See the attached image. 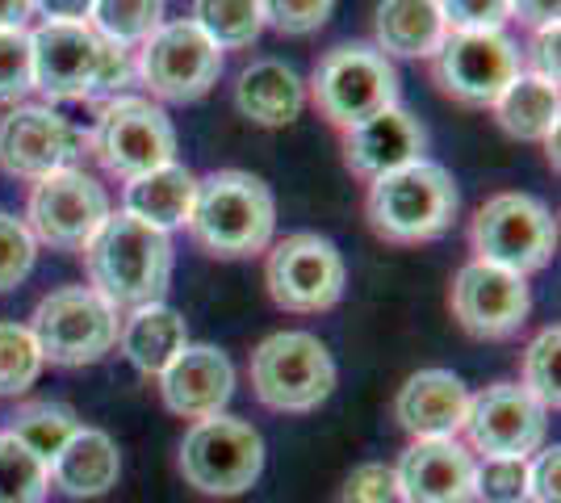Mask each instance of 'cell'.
Segmentation results:
<instances>
[{
	"label": "cell",
	"instance_id": "1",
	"mask_svg": "<svg viewBox=\"0 0 561 503\" xmlns=\"http://www.w3.org/2000/svg\"><path fill=\"white\" fill-rule=\"evenodd\" d=\"M89 268V286L114 307V311H135L147 302H164L168 282H172V236L147 227L142 218L117 215L105 218L89 248L80 252Z\"/></svg>",
	"mask_w": 561,
	"mask_h": 503
},
{
	"label": "cell",
	"instance_id": "2",
	"mask_svg": "<svg viewBox=\"0 0 561 503\" xmlns=\"http://www.w3.org/2000/svg\"><path fill=\"white\" fill-rule=\"evenodd\" d=\"M34 93L47 101L122 96L135 84V50L105 43L89 22H43L30 30Z\"/></svg>",
	"mask_w": 561,
	"mask_h": 503
},
{
	"label": "cell",
	"instance_id": "3",
	"mask_svg": "<svg viewBox=\"0 0 561 503\" xmlns=\"http://www.w3.org/2000/svg\"><path fill=\"white\" fill-rule=\"evenodd\" d=\"M185 227L197 248L218 261L260 256L277 231V197L256 172L218 168L210 176H197V197Z\"/></svg>",
	"mask_w": 561,
	"mask_h": 503
},
{
	"label": "cell",
	"instance_id": "4",
	"mask_svg": "<svg viewBox=\"0 0 561 503\" xmlns=\"http://www.w3.org/2000/svg\"><path fill=\"white\" fill-rule=\"evenodd\" d=\"M461 193L445 164L436 160H415L369 181L365 193V218L377 240L386 243H432L440 240L457 222Z\"/></svg>",
	"mask_w": 561,
	"mask_h": 503
},
{
	"label": "cell",
	"instance_id": "5",
	"mask_svg": "<svg viewBox=\"0 0 561 503\" xmlns=\"http://www.w3.org/2000/svg\"><path fill=\"white\" fill-rule=\"evenodd\" d=\"M473 261L499 264L507 273H540L558 256V215L533 193H491L469 222Z\"/></svg>",
	"mask_w": 561,
	"mask_h": 503
},
{
	"label": "cell",
	"instance_id": "6",
	"mask_svg": "<svg viewBox=\"0 0 561 503\" xmlns=\"http://www.w3.org/2000/svg\"><path fill=\"white\" fill-rule=\"evenodd\" d=\"M310 101L340 135L398 105V68L374 43H340L310 72Z\"/></svg>",
	"mask_w": 561,
	"mask_h": 503
},
{
	"label": "cell",
	"instance_id": "7",
	"mask_svg": "<svg viewBox=\"0 0 561 503\" xmlns=\"http://www.w3.org/2000/svg\"><path fill=\"white\" fill-rule=\"evenodd\" d=\"M252 390L268 411L302 415L328 403L335 361L314 332H273L252 353Z\"/></svg>",
	"mask_w": 561,
	"mask_h": 503
},
{
	"label": "cell",
	"instance_id": "8",
	"mask_svg": "<svg viewBox=\"0 0 561 503\" xmlns=\"http://www.w3.org/2000/svg\"><path fill=\"white\" fill-rule=\"evenodd\" d=\"M89 151L110 176L135 181L142 172L176 160V126L151 96H110L89 135Z\"/></svg>",
	"mask_w": 561,
	"mask_h": 503
},
{
	"label": "cell",
	"instance_id": "9",
	"mask_svg": "<svg viewBox=\"0 0 561 503\" xmlns=\"http://www.w3.org/2000/svg\"><path fill=\"white\" fill-rule=\"evenodd\" d=\"M117 328H122L117 311L93 286L50 289L30 315V332L43 348V361L64 369L96 365L105 353H114Z\"/></svg>",
	"mask_w": 561,
	"mask_h": 503
},
{
	"label": "cell",
	"instance_id": "10",
	"mask_svg": "<svg viewBox=\"0 0 561 503\" xmlns=\"http://www.w3.org/2000/svg\"><path fill=\"white\" fill-rule=\"evenodd\" d=\"M260 470H264V436L248 420L210 415L197 420L181 441V475L202 495L234 500L256 487Z\"/></svg>",
	"mask_w": 561,
	"mask_h": 503
},
{
	"label": "cell",
	"instance_id": "11",
	"mask_svg": "<svg viewBox=\"0 0 561 503\" xmlns=\"http://www.w3.org/2000/svg\"><path fill=\"white\" fill-rule=\"evenodd\" d=\"M264 286L280 311L319 315L340 307L348 289V264L340 248L319 231H294L285 240L268 243Z\"/></svg>",
	"mask_w": 561,
	"mask_h": 503
},
{
	"label": "cell",
	"instance_id": "12",
	"mask_svg": "<svg viewBox=\"0 0 561 503\" xmlns=\"http://www.w3.org/2000/svg\"><path fill=\"white\" fill-rule=\"evenodd\" d=\"M218 76H222V50L188 18L164 22L135 50V80L168 105L202 101L218 84Z\"/></svg>",
	"mask_w": 561,
	"mask_h": 503
},
{
	"label": "cell",
	"instance_id": "13",
	"mask_svg": "<svg viewBox=\"0 0 561 503\" xmlns=\"http://www.w3.org/2000/svg\"><path fill=\"white\" fill-rule=\"evenodd\" d=\"M519 72V47L507 30H448L432 55V80L440 93L469 110H491Z\"/></svg>",
	"mask_w": 561,
	"mask_h": 503
},
{
	"label": "cell",
	"instance_id": "14",
	"mask_svg": "<svg viewBox=\"0 0 561 503\" xmlns=\"http://www.w3.org/2000/svg\"><path fill=\"white\" fill-rule=\"evenodd\" d=\"M110 215H114V202L93 172L64 168L34 181L22 222L38 243H50L59 252H84Z\"/></svg>",
	"mask_w": 561,
	"mask_h": 503
},
{
	"label": "cell",
	"instance_id": "15",
	"mask_svg": "<svg viewBox=\"0 0 561 503\" xmlns=\"http://www.w3.org/2000/svg\"><path fill=\"white\" fill-rule=\"evenodd\" d=\"M89 156V135L50 105H13L0 118V168L22 181H43L50 172L80 168Z\"/></svg>",
	"mask_w": 561,
	"mask_h": 503
},
{
	"label": "cell",
	"instance_id": "16",
	"mask_svg": "<svg viewBox=\"0 0 561 503\" xmlns=\"http://www.w3.org/2000/svg\"><path fill=\"white\" fill-rule=\"evenodd\" d=\"M461 432L469 449L482 457H519L537 454L549 432V411L519 382H494L478 395H469V411Z\"/></svg>",
	"mask_w": 561,
	"mask_h": 503
},
{
	"label": "cell",
	"instance_id": "17",
	"mask_svg": "<svg viewBox=\"0 0 561 503\" xmlns=\"http://www.w3.org/2000/svg\"><path fill=\"white\" fill-rule=\"evenodd\" d=\"M448 307L473 340H512L533 315V289H528V277L519 273L469 261L453 277Z\"/></svg>",
	"mask_w": 561,
	"mask_h": 503
},
{
	"label": "cell",
	"instance_id": "18",
	"mask_svg": "<svg viewBox=\"0 0 561 503\" xmlns=\"http://www.w3.org/2000/svg\"><path fill=\"white\" fill-rule=\"evenodd\" d=\"M234 395V365L214 344H185L160 374V399L181 420H210Z\"/></svg>",
	"mask_w": 561,
	"mask_h": 503
},
{
	"label": "cell",
	"instance_id": "19",
	"mask_svg": "<svg viewBox=\"0 0 561 503\" xmlns=\"http://www.w3.org/2000/svg\"><path fill=\"white\" fill-rule=\"evenodd\" d=\"M407 503H473L478 461L457 436L448 441H411L394 466Z\"/></svg>",
	"mask_w": 561,
	"mask_h": 503
},
{
	"label": "cell",
	"instance_id": "20",
	"mask_svg": "<svg viewBox=\"0 0 561 503\" xmlns=\"http://www.w3.org/2000/svg\"><path fill=\"white\" fill-rule=\"evenodd\" d=\"M423 147H427V130L420 126V118L402 105H390L344 130V164L352 176L377 181L386 172L423 160Z\"/></svg>",
	"mask_w": 561,
	"mask_h": 503
},
{
	"label": "cell",
	"instance_id": "21",
	"mask_svg": "<svg viewBox=\"0 0 561 503\" xmlns=\"http://www.w3.org/2000/svg\"><path fill=\"white\" fill-rule=\"evenodd\" d=\"M469 390L453 369H420L398 386L394 420L415 441H448L466 424Z\"/></svg>",
	"mask_w": 561,
	"mask_h": 503
},
{
	"label": "cell",
	"instance_id": "22",
	"mask_svg": "<svg viewBox=\"0 0 561 503\" xmlns=\"http://www.w3.org/2000/svg\"><path fill=\"white\" fill-rule=\"evenodd\" d=\"M234 110L256 126H289L306 110V80L285 59H256L234 80Z\"/></svg>",
	"mask_w": 561,
	"mask_h": 503
},
{
	"label": "cell",
	"instance_id": "23",
	"mask_svg": "<svg viewBox=\"0 0 561 503\" xmlns=\"http://www.w3.org/2000/svg\"><path fill=\"white\" fill-rule=\"evenodd\" d=\"M445 38L440 0H381L374 9V47L386 59H432Z\"/></svg>",
	"mask_w": 561,
	"mask_h": 503
},
{
	"label": "cell",
	"instance_id": "24",
	"mask_svg": "<svg viewBox=\"0 0 561 503\" xmlns=\"http://www.w3.org/2000/svg\"><path fill=\"white\" fill-rule=\"evenodd\" d=\"M185 344H188L185 315L176 311V307H168V302L135 307V311L122 319V328H117L122 357L130 361L139 374H147V378H160Z\"/></svg>",
	"mask_w": 561,
	"mask_h": 503
},
{
	"label": "cell",
	"instance_id": "25",
	"mask_svg": "<svg viewBox=\"0 0 561 503\" xmlns=\"http://www.w3.org/2000/svg\"><path fill=\"white\" fill-rule=\"evenodd\" d=\"M47 470H50V482L64 495H71V500H96L110 487H117L122 457H117V445L110 432L80 424V432L59 449V457L50 461Z\"/></svg>",
	"mask_w": 561,
	"mask_h": 503
},
{
	"label": "cell",
	"instance_id": "26",
	"mask_svg": "<svg viewBox=\"0 0 561 503\" xmlns=\"http://www.w3.org/2000/svg\"><path fill=\"white\" fill-rule=\"evenodd\" d=\"M193 197H197V176H193L185 164L172 160V164L151 168V172L135 176V181H126V190H122V210L142 218V222L156 227V231H176V227L188 222Z\"/></svg>",
	"mask_w": 561,
	"mask_h": 503
},
{
	"label": "cell",
	"instance_id": "27",
	"mask_svg": "<svg viewBox=\"0 0 561 503\" xmlns=\"http://www.w3.org/2000/svg\"><path fill=\"white\" fill-rule=\"evenodd\" d=\"M491 110L503 135H512L519 144H545L561 122L558 84L519 72L512 84L499 93V101H494Z\"/></svg>",
	"mask_w": 561,
	"mask_h": 503
},
{
	"label": "cell",
	"instance_id": "28",
	"mask_svg": "<svg viewBox=\"0 0 561 503\" xmlns=\"http://www.w3.org/2000/svg\"><path fill=\"white\" fill-rule=\"evenodd\" d=\"M4 432L13 441H22L38 461L50 466L59 457V449L80 432V420H76V411L68 403H25V408L9 415V428Z\"/></svg>",
	"mask_w": 561,
	"mask_h": 503
},
{
	"label": "cell",
	"instance_id": "29",
	"mask_svg": "<svg viewBox=\"0 0 561 503\" xmlns=\"http://www.w3.org/2000/svg\"><path fill=\"white\" fill-rule=\"evenodd\" d=\"M89 25L105 43L139 50L164 25V0H93Z\"/></svg>",
	"mask_w": 561,
	"mask_h": 503
},
{
	"label": "cell",
	"instance_id": "30",
	"mask_svg": "<svg viewBox=\"0 0 561 503\" xmlns=\"http://www.w3.org/2000/svg\"><path fill=\"white\" fill-rule=\"evenodd\" d=\"M206 38L218 50L252 47L264 34V18H260V0H193V18Z\"/></svg>",
	"mask_w": 561,
	"mask_h": 503
},
{
	"label": "cell",
	"instance_id": "31",
	"mask_svg": "<svg viewBox=\"0 0 561 503\" xmlns=\"http://www.w3.org/2000/svg\"><path fill=\"white\" fill-rule=\"evenodd\" d=\"M47 491H50L47 461H38L22 441H13L9 432H0V503H43Z\"/></svg>",
	"mask_w": 561,
	"mask_h": 503
},
{
	"label": "cell",
	"instance_id": "32",
	"mask_svg": "<svg viewBox=\"0 0 561 503\" xmlns=\"http://www.w3.org/2000/svg\"><path fill=\"white\" fill-rule=\"evenodd\" d=\"M524 390L545 411L561 408V328H540L533 344L524 348Z\"/></svg>",
	"mask_w": 561,
	"mask_h": 503
},
{
	"label": "cell",
	"instance_id": "33",
	"mask_svg": "<svg viewBox=\"0 0 561 503\" xmlns=\"http://www.w3.org/2000/svg\"><path fill=\"white\" fill-rule=\"evenodd\" d=\"M43 365V348L25 323H0V395H25Z\"/></svg>",
	"mask_w": 561,
	"mask_h": 503
},
{
	"label": "cell",
	"instance_id": "34",
	"mask_svg": "<svg viewBox=\"0 0 561 503\" xmlns=\"http://www.w3.org/2000/svg\"><path fill=\"white\" fill-rule=\"evenodd\" d=\"M34 93V50L30 30H0V105H22Z\"/></svg>",
	"mask_w": 561,
	"mask_h": 503
},
{
	"label": "cell",
	"instance_id": "35",
	"mask_svg": "<svg viewBox=\"0 0 561 503\" xmlns=\"http://www.w3.org/2000/svg\"><path fill=\"white\" fill-rule=\"evenodd\" d=\"M38 261V240L30 236L22 218L0 215V294L4 289H18L34 273Z\"/></svg>",
	"mask_w": 561,
	"mask_h": 503
},
{
	"label": "cell",
	"instance_id": "36",
	"mask_svg": "<svg viewBox=\"0 0 561 503\" xmlns=\"http://www.w3.org/2000/svg\"><path fill=\"white\" fill-rule=\"evenodd\" d=\"M335 13V0H260V18L273 25L277 34L306 38L314 30H323Z\"/></svg>",
	"mask_w": 561,
	"mask_h": 503
},
{
	"label": "cell",
	"instance_id": "37",
	"mask_svg": "<svg viewBox=\"0 0 561 503\" xmlns=\"http://www.w3.org/2000/svg\"><path fill=\"white\" fill-rule=\"evenodd\" d=\"M524 479H528V461L519 457H486L473 475V491L482 503H519L524 500Z\"/></svg>",
	"mask_w": 561,
	"mask_h": 503
},
{
	"label": "cell",
	"instance_id": "38",
	"mask_svg": "<svg viewBox=\"0 0 561 503\" xmlns=\"http://www.w3.org/2000/svg\"><path fill=\"white\" fill-rule=\"evenodd\" d=\"M340 503H407V500H402L394 466H386V461H365V466H356L348 479H344Z\"/></svg>",
	"mask_w": 561,
	"mask_h": 503
},
{
	"label": "cell",
	"instance_id": "39",
	"mask_svg": "<svg viewBox=\"0 0 561 503\" xmlns=\"http://www.w3.org/2000/svg\"><path fill=\"white\" fill-rule=\"evenodd\" d=\"M448 30H503L512 22V0H440Z\"/></svg>",
	"mask_w": 561,
	"mask_h": 503
},
{
	"label": "cell",
	"instance_id": "40",
	"mask_svg": "<svg viewBox=\"0 0 561 503\" xmlns=\"http://www.w3.org/2000/svg\"><path fill=\"white\" fill-rule=\"evenodd\" d=\"M524 495L533 503H561V449H537L528 461V479H524Z\"/></svg>",
	"mask_w": 561,
	"mask_h": 503
},
{
	"label": "cell",
	"instance_id": "41",
	"mask_svg": "<svg viewBox=\"0 0 561 503\" xmlns=\"http://www.w3.org/2000/svg\"><path fill=\"white\" fill-rule=\"evenodd\" d=\"M558 50H561V30H558V25L537 30V34H533V43H528V76L558 84V72H561Z\"/></svg>",
	"mask_w": 561,
	"mask_h": 503
},
{
	"label": "cell",
	"instance_id": "42",
	"mask_svg": "<svg viewBox=\"0 0 561 503\" xmlns=\"http://www.w3.org/2000/svg\"><path fill=\"white\" fill-rule=\"evenodd\" d=\"M558 13H561V0H512V22L528 25L533 34L558 25Z\"/></svg>",
	"mask_w": 561,
	"mask_h": 503
},
{
	"label": "cell",
	"instance_id": "43",
	"mask_svg": "<svg viewBox=\"0 0 561 503\" xmlns=\"http://www.w3.org/2000/svg\"><path fill=\"white\" fill-rule=\"evenodd\" d=\"M34 13H43L47 22H89L93 0H34Z\"/></svg>",
	"mask_w": 561,
	"mask_h": 503
},
{
	"label": "cell",
	"instance_id": "44",
	"mask_svg": "<svg viewBox=\"0 0 561 503\" xmlns=\"http://www.w3.org/2000/svg\"><path fill=\"white\" fill-rule=\"evenodd\" d=\"M34 18V0H0V30H25Z\"/></svg>",
	"mask_w": 561,
	"mask_h": 503
}]
</instances>
